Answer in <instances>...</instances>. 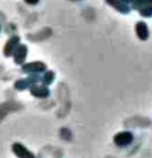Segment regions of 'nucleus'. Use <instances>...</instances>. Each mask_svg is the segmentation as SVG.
Instances as JSON below:
<instances>
[{"label": "nucleus", "instance_id": "3", "mask_svg": "<svg viewBox=\"0 0 152 158\" xmlns=\"http://www.w3.org/2000/svg\"><path fill=\"white\" fill-rule=\"evenodd\" d=\"M46 68V65L41 61L29 62L22 66V72L26 73H41L44 72Z\"/></svg>", "mask_w": 152, "mask_h": 158}, {"label": "nucleus", "instance_id": "15", "mask_svg": "<svg viewBox=\"0 0 152 158\" xmlns=\"http://www.w3.org/2000/svg\"><path fill=\"white\" fill-rule=\"evenodd\" d=\"M122 2H124V3H132L134 0H122Z\"/></svg>", "mask_w": 152, "mask_h": 158}, {"label": "nucleus", "instance_id": "2", "mask_svg": "<svg viewBox=\"0 0 152 158\" xmlns=\"http://www.w3.org/2000/svg\"><path fill=\"white\" fill-rule=\"evenodd\" d=\"M40 80V77L37 74H33L30 75L29 77L25 78V79H21V80L16 81L15 83V88L19 90H22L25 89L29 87H31L32 85L35 84L37 81Z\"/></svg>", "mask_w": 152, "mask_h": 158}, {"label": "nucleus", "instance_id": "13", "mask_svg": "<svg viewBox=\"0 0 152 158\" xmlns=\"http://www.w3.org/2000/svg\"><path fill=\"white\" fill-rule=\"evenodd\" d=\"M140 15L146 18L152 17V6H146L145 8H142L141 10H138Z\"/></svg>", "mask_w": 152, "mask_h": 158}, {"label": "nucleus", "instance_id": "1", "mask_svg": "<svg viewBox=\"0 0 152 158\" xmlns=\"http://www.w3.org/2000/svg\"><path fill=\"white\" fill-rule=\"evenodd\" d=\"M133 139H134V136L129 131L120 132V133L116 134L114 136V139H113L114 143L120 147H125V146L131 144Z\"/></svg>", "mask_w": 152, "mask_h": 158}, {"label": "nucleus", "instance_id": "5", "mask_svg": "<svg viewBox=\"0 0 152 158\" xmlns=\"http://www.w3.org/2000/svg\"><path fill=\"white\" fill-rule=\"evenodd\" d=\"M19 42H20V37L19 36H12L9 41L8 43L6 44L5 46V48H4V53H5V56L7 57H10L11 56L12 54H14L15 50L17 49V48L19 47Z\"/></svg>", "mask_w": 152, "mask_h": 158}, {"label": "nucleus", "instance_id": "7", "mask_svg": "<svg viewBox=\"0 0 152 158\" xmlns=\"http://www.w3.org/2000/svg\"><path fill=\"white\" fill-rule=\"evenodd\" d=\"M106 2L121 13L127 14L130 12V8L122 0H106Z\"/></svg>", "mask_w": 152, "mask_h": 158}, {"label": "nucleus", "instance_id": "10", "mask_svg": "<svg viewBox=\"0 0 152 158\" xmlns=\"http://www.w3.org/2000/svg\"><path fill=\"white\" fill-rule=\"evenodd\" d=\"M19 109V104L17 103H5L1 106V119L5 117V115L9 113V112H12V111H16Z\"/></svg>", "mask_w": 152, "mask_h": 158}, {"label": "nucleus", "instance_id": "8", "mask_svg": "<svg viewBox=\"0 0 152 158\" xmlns=\"http://www.w3.org/2000/svg\"><path fill=\"white\" fill-rule=\"evenodd\" d=\"M31 94L36 98H40V99H44L48 97L49 95V89L45 86H33L31 87Z\"/></svg>", "mask_w": 152, "mask_h": 158}, {"label": "nucleus", "instance_id": "6", "mask_svg": "<svg viewBox=\"0 0 152 158\" xmlns=\"http://www.w3.org/2000/svg\"><path fill=\"white\" fill-rule=\"evenodd\" d=\"M27 47L26 45H19L14 52V61L16 64H22L27 56Z\"/></svg>", "mask_w": 152, "mask_h": 158}, {"label": "nucleus", "instance_id": "11", "mask_svg": "<svg viewBox=\"0 0 152 158\" xmlns=\"http://www.w3.org/2000/svg\"><path fill=\"white\" fill-rule=\"evenodd\" d=\"M146 6H152V0H134L133 1V8L136 10Z\"/></svg>", "mask_w": 152, "mask_h": 158}, {"label": "nucleus", "instance_id": "12", "mask_svg": "<svg viewBox=\"0 0 152 158\" xmlns=\"http://www.w3.org/2000/svg\"><path fill=\"white\" fill-rule=\"evenodd\" d=\"M54 78H55V73H54L52 71L46 72V73H45L43 79H42V83H43V85H45V86L50 85V84L53 82Z\"/></svg>", "mask_w": 152, "mask_h": 158}, {"label": "nucleus", "instance_id": "9", "mask_svg": "<svg viewBox=\"0 0 152 158\" xmlns=\"http://www.w3.org/2000/svg\"><path fill=\"white\" fill-rule=\"evenodd\" d=\"M136 35L141 40H146L149 36V31L144 22H138L135 25Z\"/></svg>", "mask_w": 152, "mask_h": 158}, {"label": "nucleus", "instance_id": "4", "mask_svg": "<svg viewBox=\"0 0 152 158\" xmlns=\"http://www.w3.org/2000/svg\"><path fill=\"white\" fill-rule=\"evenodd\" d=\"M12 151L19 158H35L32 152L19 142H16L12 145Z\"/></svg>", "mask_w": 152, "mask_h": 158}, {"label": "nucleus", "instance_id": "14", "mask_svg": "<svg viewBox=\"0 0 152 158\" xmlns=\"http://www.w3.org/2000/svg\"><path fill=\"white\" fill-rule=\"evenodd\" d=\"M24 1L29 5H36L39 2V0H24Z\"/></svg>", "mask_w": 152, "mask_h": 158}]
</instances>
